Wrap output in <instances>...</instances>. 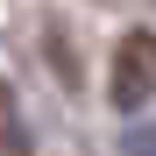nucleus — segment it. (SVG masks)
I'll list each match as a JSON object with an SVG mask.
<instances>
[{
	"instance_id": "nucleus-1",
	"label": "nucleus",
	"mask_w": 156,
	"mask_h": 156,
	"mask_svg": "<svg viewBox=\"0 0 156 156\" xmlns=\"http://www.w3.org/2000/svg\"><path fill=\"white\" fill-rule=\"evenodd\" d=\"M107 99L121 114H135L156 99V29H128L114 43V71H107Z\"/></svg>"
},
{
	"instance_id": "nucleus-2",
	"label": "nucleus",
	"mask_w": 156,
	"mask_h": 156,
	"mask_svg": "<svg viewBox=\"0 0 156 156\" xmlns=\"http://www.w3.org/2000/svg\"><path fill=\"white\" fill-rule=\"evenodd\" d=\"M0 156H36V142H29V121H21V99L0 85Z\"/></svg>"
},
{
	"instance_id": "nucleus-3",
	"label": "nucleus",
	"mask_w": 156,
	"mask_h": 156,
	"mask_svg": "<svg viewBox=\"0 0 156 156\" xmlns=\"http://www.w3.org/2000/svg\"><path fill=\"white\" fill-rule=\"evenodd\" d=\"M128 156H156V128H135L128 135Z\"/></svg>"
}]
</instances>
